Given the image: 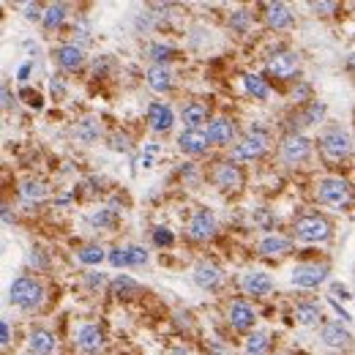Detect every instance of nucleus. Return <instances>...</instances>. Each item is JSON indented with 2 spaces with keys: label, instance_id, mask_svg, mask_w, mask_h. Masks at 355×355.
I'll return each mask as SVG.
<instances>
[{
  "label": "nucleus",
  "instance_id": "obj_46",
  "mask_svg": "<svg viewBox=\"0 0 355 355\" xmlns=\"http://www.w3.org/2000/svg\"><path fill=\"white\" fill-rule=\"evenodd\" d=\"M3 221H6V224H11V221H14V219H11V213H8V208H3Z\"/></svg>",
  "mask_w": 355,
  "mask_h": 355
},
{
  "label": "nucleus",
  "instance_id": "obj_3",
  "mask_svg": "<svg viewBox=\"0 0 355 355\" xmlns=\"http://www.w3.org/2000/svg\"><path fill=\"white\" fill-rule=\"evenodd\" d=\"M295 235L306 243H314V241H325L331 235V221L320 213H309V216H301L298 224H295Z\"/></svg>",
  "mask_w": 355,
  "mask_h": 355
},
{
  "label": "nucleus",
  "instance_id": "obj_47",
  "mask_svg": "<svg viewBox=\"0 0 355 355\" xmlns=\"http://www.w3.org/2000/svg\"><path fill=\"white\" fill-rule=\"evenodd\" d=\"M88 282H90V284H93V287H96V284H101V282H104V276H90Z\"/></svg>",
  "mask_w": 355,
  "mask_h": 355
},
{
  "label": "nucleus",
  "instance_id": "obj_38",
  "mask_svg": "<svg viewBox=\"0 0 355 355\" xmlns=\"http://www.w3.org/2000/svg\"><path fill=\"white\" fill-rule=\"evenodd\" d=\"M153 241H156V246H170L172 243V232L164 230V227H156L153 230Z\"/></svg>",
  "mask_w": 355,
  "mask_h": 355
},
{
  "label": "nucleus",
  "instance_id": "obj_16",
  "mask_svg": "<svg viewBox=\"0 0 355 355\" xmlns=\"http://www.w3.org/2000/svg\"><path fill=\"white\" fill-rule=\"evenodd\" d=\"M268 71L271 74H276V77H292L295 71H298V58L295 55H290V52H279V55H274L271 61H268Z\"/></svg>",
  "mask_w": 355,
  "mask_h": 355
},
{
  "label": "nucleus",
  "instance_id": "obj_36",
  "mask_svg": "<svg viewBox=\"0 0 355 355\" xmlns=\"http://www.w3.org/2000/svg\"><path fill=\"white\" fill-rule=\"evenodd\" d=\"M93 224H96V227H112V224H115V213L104 208V211H99L93 216Z\"/></svg>",
  "mask_w": 355,
  "mask_h": 355
},
{
  "label": "nucleus",
  "instance_id": "obj_33",
  "mask_svg": "<svg viewBox=\"0 0 355 355\" xmlns=\"http://www.w3.org/2000/svg\"><path fill=\"white\" fill-rule=\"evenodd\" d=\"M323 115H325V104L312 101L309 110H306V115H303V123H317V121H323Z\"/></svg>",
  "mask_w": 355,
  "mask_h": 355
},
{
  "label": "nucleus",
  "instance_id": "obj_25",
  "mask_svg": "<svg viewBox=\"0 0 355 355\" xmlns=\"http://www.w3.org/2000/svg\"><path fill=\"white\" fill-rule=\"evenodd\" d=\"M112 292H115L118 298H134V295H140L142 292V287L134 282L132 276H123V274H121V276L112 282Z\"/></svg>",
  "mask_w": 355,
  "mask_h": 355
},
{
  "label": "nucleus",
  "instance_id": "obj_28",
  "mask_svg": "<svg viewBox=\"0 0 355 355\" xmlns=\"http://www.w3.org/2000/svg\"><path fill=\"white\" fill-rule=\"evenodd\" d=\"M268 345H271L268 334L257 331V334H252V336L246 339V355H265L268 353Z\"/></svg>",
  "mask_w": 355,
  "mask_h": 355
},
{
  "label": "nucleus",
  "instance_id": "obj_20",
  "mask_svg": "<svg viewBox=\"0 0 355 355\" xmlns=\"http://www.w3.org/2000/svg\"><path fill=\"white\" fill-rule=\"evenodd\" d=\"M148 85H150L153 90H159V93L170 90V88H172V71L167 69L164 63L150 66V69H148Z\"/></svg>",
  "mask_w": 355,
  "mask_h": 355
},
{
  "label": "nucleus",
  "instance_id": "obj_9",
  "mask_svg": "<svg viewBox=\"0 0 355 355\" xmlns=\"http://www.w3.org/2000/svg\"><path fill=\"white\" fill-rule=\"evenodd\" d=\"M148 126L153 132H170L172 129V110L161 101H153L148 107Z\"/></svg>",
  "mask_w": 355,
  "mask_h": 355
},
{
  "label": "nucleus",
  "instance_id": "obj_14",
  "mask_svg": "<svg viewBox=\"0 0 355 355\" xmlns=\"http://www.w3.org/2000/svg\"><path fill=\"white\" fill-rule=\"evenodd\" d=\"M230 323H232V328H238V331H249L252 325H254V312H252V306L249 303H243V301H235V303H230Z\"/></svg>",
  "mask_w": 355,
  "mask_h": 355
},
{
  "label": "nucleus",
  "instance_id": "obj_45",
  "mask_svg": "<svg viewBox=\"0 0 355 355\" xmlns=\"http://www.w3.org/2000/svg\"><path fill=\"white\" fill-rule=\"evenodd\" d=\"M28 74H30V66H28V63H25V66H22V69H19V79H28Z\"/></svg>",
  "mask_w": 355,
  "mask_h": 355
},
{
  "label": "nucleus",
  "instance_id": "obj_41",
  "mask_svg": "<svg viewBox=\"0 0 355 355\" xmlns=\"http://www.w3.org/2000/svg\"><path fill=\"white\" fill-rule=\"evenodd\" d=\"M44 14H47V11H41L36 3H28V6H25V17H28L30 22H33V19H44Z\"/></svg>",
  "mask_w": 355,
  "mask_h": 355
},
{
  "label": "nucleus",
  "instance_id": "obj_37",
  "mask_svg": "<svg viewBox=\"0 0 355 355\" xmlns=\"http://www.w3.org/2000/svg\"><path fill=\"white\" fill-rule=\"evenodd\" d=\"M148 52H150V58H153V61H167L172 50H170V47H164V44H150V47H148Z\"/></svg>",
  "mask_w": 355,
  "mask_h": 355
},
{
  "label": "nucleus",
  "instance_id": "obj_11",
  "mask_svg": "<svg viewBox=\"0 0 355 355\" xmlns=\"http://www.w3.org/2000/svg\"><path fill=\"white\" fill-rule=\"evenodd\" d=\"M241 287H243V292H249V295H268V292L274 290V282H271V276L263 274V271H249V274H243Z\"/></svg>",
  "mask_w": 355,
  "mask_h": 355
},
{
  "label": "nucleus",
  "instance_id": "obj_32",
  "mask_svg": "<svg viewBox=\"0 0 355 355\" xmlns=\"http://www.w3.org/2000/svg\"><path fill=\"white\" fill-rule=\"evenodd\" d=\"M77 257H79V263H85V265H99V263L104 260V249H101V246H85V249L77 252Z\"/></svg>",
  "mask_w": 355,
  "mask_h": 355
},
{
  "label": "nucleus",
  "instance_id": "obj_42",
  "mask_svg": "<svg viewBox=\"0 0 355 355\" xmlns=\"http://www.w3.org/2000/svg\"><path fill=\"white\" fill-rule=\"evenodd\" d=\"M0 342H3V347H8V342H11V331H8V323L6 320L0 325Z\"/></svg>",
  "mask_w": 355,
  "mask_h": 355
},
{
  "label": "nucleus",
  "instance_id": "obj_17",
  "mask_svg": "<svg viewBox=\"0 0 355 355\" xmlns=\"http://www.w3.org/2000/svg\"><path fill=\"white\" fill-rule=\"evenodd\" d=\"M194 282L200 284L203 290L219 287V284H221V271H219V265H213V263H200V265L194 268Z\"/></svg>",
  "mask_w": 355,
  "mask_h": 355
},
{
  "label": "nucleus",
  "instance_id": "obj_39",
  "mask_svg": "<svg viewBox=\"0 0 355 355\" xmlns=\"http://www.w3.org/2000/svg\"><path fill=\"white\" fill-rule=\"evenodd\" d=\"M110 263H112L115 268H126V265H129V254H126V249H112Z\"/></svg>",
  "mask_w": 355,
  "mask_h": 355
},
{
  "label": "nucleus",
  "instance_id": "obj_2",
  "mask_svg": "<svg viewBox=\"0 0 355 355\" xmlns=\"http://www.w3.org/2000/svg\"><path fill=\"white\" fill-rule=\"evenodd\" d=\"M11 303H17L19 309H36L44 303V287L30 279V276H19L17 282L11 284Z\"/></svg>",
  "mask_w": 355,
  "mask_h": 355
},
{
  "label": "nucleus",
  "instance_id": "obj_34",
  "mask_svg": "<svg viewBox=\"0 0 355 355\" xmlns=\"http://www.w3.org/2000/svg\"><path fill=\"white\" fill-rule=\"evenodd\" d=\"M230 25H232L235 30H241V33L249 30V11H246V8H238V11L230 17Z\"/></svg>",
  "mask_w": 355,
  "mask_h": 355
},
{
  "label": "nucleus",
  "instance_id": "obj_48",
  "mask_svg": "<svg viewBox=\"0 0 355 355\" xmlns=\"http://www.w3.org/2000/svg\"><path fill=\"white\" fill-rule=\"evenodd\" d=\"M347 66H350V69H355V55L350 58V61H347Z\"/></svg>",
  "mask_w": 355,
  "mask_h": 355
},
{
  "label": "nucleus",
  "instance_id": "obj_12",
  "mask_svg": "<svg viewBox=\"0 0 355 355\" xmlns=\"http://www.w3.org/2000/svg\"><path fill=\"white\" fill-rule=\"evenodd\" d=\"M320 336H323V342H325L328 347H339V350L353 342V334H350L342 323H328V325H323V334H320Z\"/></svg>",
  "mask_w": 355,
  "mask_h": 355
},
{
  "label": "nucleus",
  "instance_id": "obj_44",
  "mask_svg": "<svg viewBox=\"0 0 355 355\" xmlns=\"http://www.w3.org/2000/svg\"><path fill=\"white\" fill-rule=\"evenodd\" d=\"M11 104V93H8V85H3V107Z\"/></svg>",
  "mask_w": 355,
  "mask_h": 355
},
{
  "label": "nucleus",
  "instance_id": "obj_43",
  "mask_svg": "<svg viewBox=\"0 0 355 355\" xmlns=\"http://www.w3.org/2000/svg\"><path fill=\"white\" fill-rule=\"evenodd\" d=\"M312 8H314V11L328 14V11H334V8H336V3H312Z\"/></svg>",
  "mask_w": 355,
  "mask_h": 355
},
{
  "label": "nucleus",
  "instance_id": "obj_35",
  "mask_svg": "<svg viewBox=\"0 0 355 355\" xmlns=\"http://www.w3.org/2000/svg\"><path fill=\"white\" fill-rule=\"evenodd\" d=\"M126 254H129V265H145L148 263V252L142 246H129Z\"/></svg>",
  "mask_w": 355,
  "mask_h": 355
},
{
  "label": "nucleus",
  "instance_id": "obj_19",
  "mask_svg": "<svg viewBox=\"0 0 355 355\" xmlns=\"http://www.w3.org/2000/svg\"><path fill=\"white\" fill-rule=\"evenodd\" d=\"M216 183H219L221 189H238V186L243 183V175H241V170H238L232 161H227V164H221V167L216 170Z\"/></svg>",
  "mask_w": 355,
  "mask_h": 355
},
{
  "label": "nucleus",
  "instance_id": "obj_49",
  "mask_svg": "<svg viewBox=\"0 0 355 355\" xmlns=\"http://www.w3.org/2000/svg\"><path fill=\"white\" fill-rule=\"evenodd\" d=\"M30 355H36V353H30Z\"/></svg>",
  "mask_w": 355,
  "mask_h": 355
},
{
  "label": "nucleus",
  "instance_id": "obj_4",
  "mask_svg": "<svg viewBox=\"0 0 355 355\" xmlns=\"http://www.w3.org/2000/svg\"><path fill=\"white\" fill-rule=\"evenodd\" d=\"M320 148H323V156L328 161H342L350 156V137L345 129H328L320 137Z\"/></svg>",
  "mask_w": 355,
  "mask_h": 355
},
{
  "label": "nucleus",
  "instance_id": "obj_30",
  "mask_svg": "<svg viewBox=\"0 0 355 355\" xmlns=\"http://www.w3.org/2000/svg\"><path fill=\"white\" fill-rule=\"evenodd\" d=\"M63 19H66V3H52V6L47 8V14H44V28L55 30Z\"/></svg>",
  "mask_w": 355,
  "mask_h": 355
},
{
  "label": "nucleus",
  "instance_id": "obj_40",
  "mask_svg": "<svg viewBox=\"0 0 355 355\" xmlns=\"http://www.w3.org/2000/svg\"><path fill=\"white\" fill-rule=\"evenodd\" d=\"M28 263H30V265H33V268H41V271H44V268H47V260H44V254H41V252H39V249H33V252H30V254H28Z\"/></svg>",
  "mask_w": 355,
  "mask_h": 355
},
{
  "label": "nucleus",
  "instance_id": "obj_10",
  "mask_svg": "<svg viewBox=\"0 0 355 355\" xmlns=\"http://www.w3.org/2000/svg\"><path fill=\"white\" fill-rule=\"evenodd\" d=\"M101 345H104L101 328H96V325H82V328L77 331V347H79L82 353H99Z\"/></svg>",
  "mask_w": 355,
  "mask_h": 355
},
{
  "label": "nucleus",
  "instance_id": "obj_26",
  "mask_svg": "<svg viewBox=\"0 0 355 355\" xmlns=\"http://www.w3.org/2000/svg\"><path fill=\"white\" fill-rule=\"evenodd\" d=\"M77 137L79 142H96L101 137V126H99V121H93V118H85V121H79V126H77Z\"/></svg>",
  "mask_w": 355,
  "mask_h": 355
},
{
  "label": "nucleus",
  "instance_id": "obj_18",
  "mask_svg": "<svg viewBox=\"0 0 355 355\" xmlns=\"http://www.w3.org/2000/svg\"><path fill=\"white\" fill-rule=\"evenodd\" d=\"M265 19L271 28H290L292 25V11L284 6V3H268L265 6Z\"/></svg>",
  "mask_w": 355,
  "mask_h": 355
},
{
  "label": "nucleus",
  "instance_id": "obj_29",
  "mask_svg": "<svg viewBox=\"0 0 355 355\" xmlns=\"http://www.w3.org/2000/svg\"><path fill=\"white\" fill-rule=\"evenodd\" d=\"M320 309L317 306H312V303H301L298 309H295V320L301 323V325H317L320 323Z\"/></svg>",
  "mask_w": 355,
  "mask_h": 355
},
{
  "label": "nucleus",
  "instance_id": "obj_21",
  "mask_svg": "<svg viewBox=\"0 0 355 355\" xmlns=\"http://www.w3.org/2000/svg\"><path fill=\"white\" fill-rule=\"evenodd\" d=\"M208 137L211 142L216 145H230L232 137H235V126H232V121H227V118H216L211 123V129H208Z\"/></svg>",
  "mask_w": 355,
  "mask_h": 355
},
{
  "label": "nucleus",
  "instance_id": "obj_31",
  "mask_svg": "<svg viewBox=\"0 0 355 355\" xmlns=\"http://www.w3.org/2000/svg\"><path fill=\"white\" fill-rule=\"evenodd\" d=\"M19 194H22L25 200H41V197L47 194V186H44L41 181H25V183L19 186Z\"/></svg>",
  "mask_w": 355,
  "mask_h": 355
},
{
  "label": "nucleus",
  "instance_id": "obj_5",
  "mask_svg": "<svg viewBox=\"0 0 355 355\" xmlns=\"http://www.w3.org/2000/svg\"><path fill=\"white\" fill-rule=\"evenodd\" d=\"M268 148V134L260 132V129H252V134L246 140H241L232 148V161H249V159H257L263 156Z\"/></svg>",
  "mask_w": 355,
  "mask_h": 355
},
{
  "label": "nucleus",
  "instance_id": "obj_23",
  "mask_svg": "<svg viewBox=\"0 0 355 355\" xmlns=\"http://www.w3.org/2000/svg\"><path fill=\"white\" fill-rule=\"evenodd\" d=\"M55 347V339L50 331H33L30 334V353L36 355H50Z\"/></svg>",
  "mask_w": 355,
  "mask_h": 355
},
{
  "label": "nucleus",
  "instance_id": "obj_1",
  "mask_svg": "<svg viewBox=\"0 0 355 355\" xmlns=\"http://www.w3.org/2000/svg\"><path fill=\"white\" fill-rule=\"evenodd\" d=\"M320 203H325L328 208L345 211V208L353 203V189H350V183L342 181V178H325V181H320Z\"/></svg>",
  "mask_w": 355,
  "mask_h": 355
},
{
  "label": "nucleus",
  "instance_id": "obj_13",
  "mask_svg": "<svg viewBox=\"0 0 355 355\" xmlns=\"http://www.w3.org/2000/svg\"><path fill=\"white\" fill-rule=\"evenodd\" d=\"M189 232L194 238H211L213 232H216V216L208 208L197 211L192 216V221H189Z\"/></svg>",
  "mask_w": 355,
  "mask_h": 355
},
{
  "label": "nucleus",
  "instance_id": "obj_8",
  "mask_svg": "<svg viewBox=\"0 0 355 355\" xmlns=\"http://www.w3.org/2000/svg\"><path fill=\"white\" fill-rule=\"evenodd\" d=\"M208 142H211V137H208L205 132H200V129H186V132L178 137L181 150H183V153H189V156L205 153V150H208Z\"/></svg>",
  "mask_w": 355,
  "mask_h": 355
},
{
  "label": "nucleus",
  "instance_id": "obj_6",
  "mask_svg": "<svg viewBox=\"0 0 355 355\" xmlns=\"http://www.w3.org/2000/svg\"><path fill=\"white\" fill-rule=\"evenodd\" d=\"M328 276V265H320V263H301L292 268V284L295 287H320Z\"/></svg>",
  "mask_w": 355,
  "mask_h": 355
},
{
  "label": "nucleus",
  "instance_id": "obj_27",
  "mask_svg": "<svg viewBox=\"0 0 355 355\" xmlns=\"http://www.w3.org/2000/svg\"><path fill=\"white\" fill-rule=\"evenodd\" d=\"M243 85H246V90H249L254 99H268V93H271L268 82H265L263 77H257V74H246V77H243Z\"/></svg>",
  "mask_w": 355,
  "mask_h": 355
},
{
  "label": "nucleus",
  "instance_id": "obj_15",
  "mask_svg": "<svg viewBox=\"0 0 355 355\" xmlns=\"http://www.w3.org/2000/svg\"><path fill=\"white\" fill-rule=\"evenodd\" d=\"M55 58H58V63H61L63 69L77 71L85 63V50L77 47V44H63V47L55 50Z\"/></svg>",
  "mask_w": 355,
  "mask_h": 355
},
{
  "label": "nucleus",
  "instance_id": "obj_24",
  "mask_svg": "<svg viewBox=\"0 0 355 355\" xmlns=\"http://www.w3.org/2000/svg\"><path fill=\"white\" fill-rule=\"evenodd\" d=\"M205 121H208V110H205L203 104H189V107H183V123H186V129H200Z\"/></svg>",
  "mask_w": 355,
  "mask_h": 355
},
{
  "label": "nucleus",
  "instance_id": "obj_7",
  "mask_svg": "<svg viewBox=\"0 0 355 355\" xmlns=\"http://www.w3.org/2000/svg\"><path fill=\"white\" fill-rule=\"evenodd\" d=\"M309 153H312V142L303 134H290L282 142V159L287 164H301V161L309 159Z\"/></svg>",
  "mask_w": 355,
  "mask_h": 355
},
{
  "label": "nucleus",
  "instance_id": "obj_22",
  "mask_svg": "<svg viewBox=\"0 0 355 355\" xmlns=\"http://www.w3.org/2000/svg\"><path fill=\"white\" fill-rule=\"evenodd\" d=\"M290 249H292V243L287 238H282V235H268L260 243V252L265 257H284V254H290Z\"/></svg>",
  "mask_w": 355,
  "mask_h": 355
}]
</instances>
